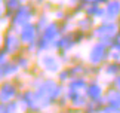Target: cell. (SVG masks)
Returning <instances> with one entry per match:
<instances>
[{
    "label": "cell",
    "mask_w": 120,
    "mask_h": 113,
    "mask_svg": "<svg viewBox=\"0 0 120 113\" xmlns=\"http://www.w3.org/2000/svg\"><path fill=\"white\" fill-rule=\"evenodd\" d=\"M105 46L104 45H95L94 48L90 49V52H89V60H90V63L92 64H99L101 61L104 60V56H105Z\"/></svg>",
    "instance_id": "6da1fadb"
},
{
    "label": "cell",
    "mask_w": 120,
    "mask_h": 113,
    "mask_svg": "<svg viewBox=\"0 0 120 113\" xmlns=\"http://www.w3.org/2000/svg\"><path fill=\"white\" fill-rule=\"evenodd\" d=\"M117 27L111 24V22H108V24H102L99 28H98V34H99V39L104 40V39H111L113 34L116 33Z\"/></svg>",
    "instance_id": "7a4b0ae2"
},
{
    "label": "cell",
    "mask_w": 120,
    "mask_h": 113,
    "mask_svg": "<svg viewBox=\"0 0 120 113\" xmlns=\"http://www.w3.org/2000/svg\"><path fill=\"white\" fill-rule=\"evenodd\" d=\"M101 94H102V88L96 83H92L87 86V97L90 98L92 101H96L101 98Z\"/></svg>",
    "instance_id": "3957f363"
},
{
    "label": "cell",
    "mask_w": 120,
    "mask_h": 113,
    "mask_svg": "<svg viewBox=\"0 0 120 113\" xmlns=\"http://www.w3.org/2000/svg\"><path fill=\"white\" fill-rule=\"evenodd\" d=\"M56 36H58V27L55 25V24H52V25H49V27L45 30V33H43V40L52 42Z\"/></svg>",
    "instance_id": "277c9868"
},
{
    "label": "cell",
    "mask_w": 120,
    "mask_h": 113,
    "mask_svg": "<svg viewBox=\"0 0 120 113\" xmlns=\"http://www.w3.org/2000/svg\"><path fill=\"white\" fill-rule=\"evenodd\" d=\"M119 13H120V2H111L108 4V8H107V16L111 20V18H116L119 16Z\"/></svg>",
    "instance_id": "5b68a950"
},
{
    "label": "cell",
    "mask_w": 120,
    "mask_h": 113,
    "mask_svg": "<svg viewBox=\"0 0 120 113\" xmlns=\"http://www.w3.org/2000/svg\"><path fill=\"white\" fill-rule=\"evenodd\" d=\"M70 100H71V103L74 106H77V107H80V106H85V103H86V100H85V97L83 95H80V92L79 91H71L70 92Z\"/></svg>",
    "instance_id": "8992f818"
},
{
    "label": "cell",
    "mask_w": 120,
    "mask_h": 113,
    "mask_svg": "<svg viewBox=\"0 0 120 113\" xmlns=\"http://www.w3.org/2000/svg\"><path fill=\"white\" fill-rule=\"evenodd\" d=\"M46 61V70H49V72H56L58 70V61L52 58V56H46V58H43V63Z\"/></svg>",
    "instance_id": "52a82bcc"
},
{
    "label": "cell",
    "mask_w": 120,
    "mask_h": 113,
    "mask_svg": "<svg viewBox=\"0 0 120 113\" xmlns=\"http://www.w3.org/2000/svg\"><path fill=\"white\" fill-rule=\"evenodd\" d=\"M22 37H24V40L30 42L34 39V27L33 25H27L24 28V31H22Z\"/></svg>",
    "instance_id": "ba28073f"
},
{
    "label": "cell",
    "mask_w": 120,
    "mask_h": 113,
    "mask_svg": "<svg viewBox=\"0 0 120 113\" xmlns=\"http://www.w3.org/2000/svg\"><path fill=\"white\" fill-rule=\"evenodd\" d=\"M86 86V81L85 79H76L70 83V89L71 91H79V89H83Z\"/></svg>",
    "instance_id": "9c48e42d"
},
{
    "label": "cell",
    "mask_w": 120,
    "mask_h": 113,
    "mask_svg": "<svg viewBox=\"0 0 120 113\" xmlns=\"http://www.w3.org/2000/svg\"><path fill=\"white\" fill-rule=\"evenodd\" d=\"M119 72H120V65L119 64L111 63L107 67V74H110V76H116V74H119Z\"/></svg>",
    "instance_id": "30bf717a"
},
{
    "label": "cell",
    "mask_w": 120,
    "mask_h": 113,
    "mask_svg": "<svg viewBox=\"0 0 120 113\" xmlns=\"http://www.w3.org/2000/svg\"><path fill=\"white\" fill-rule=\"evenodd\" d=\"M116 85H117V88L120 89V76L117 77V81H116Z\"/></svg>",
    "instance_id": "8fae6325"
}]
</instances>
